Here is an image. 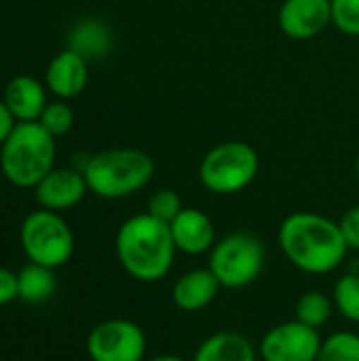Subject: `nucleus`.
<instances>
[{
    "mask_svg": "<svg viewBox=\"0 0 359 361\" xmlns=\"http://www.w3.org/2000/svg\"><path fill=\"white\" fill-rule=\"evenodd\" d=\"M334 311L336 309H334L332 296H328L320 290L305 292L296 302V319L315 330H322L330 322Z\"/></svg>",
    "mask_w": 359,
    "mask_h": 361,
    "instance_id": "obj_19",
    "label": "nucleus"
},
{
    "mask_svg": "<svg viewBox=\"0 0 359 361\" xmlns=\"http://www.w3.org/2000/svg\"><path fill=\"white\" fill-rule=\"evenodd\" d=\"M114 250L123 271L142 283L161 281L171 271L178 252L169 224L148 212L135 214L121 224Z\"/></svg>",
    "mask_w": 359,
    "mask_h": 361,
    "instance_id": "obj_2",
    "label": "nucleus"
},
{
    "mask_svg": "<svg viewBox=\"0 0 359 361\" xmlns=\"http://www.w3.org/2000/svg\"><path fill=\"white\" fill-rule=\"evenodd\" d=\"M322 341L320 330L309 328L298 319L284 322L262 336L258 357L262 361H315Z\"/></svg>",
    "mask_w": 359,
    "mask_h": 361,
    "instance_id": "obj_9",
    "label": "nucleus"
},
{
    "mask_svg": "<svg viewBox=\"0 0 359 361\" xmlns=\"http://www.w3.org/2000/svg\"><path fill=\"white\" fill-rule=\"evenodd\" d=\"M17 283H19V300L28 305H40L53 298L57 290V279L53 269L40 267L30 262L17 273Z\"/></svg>",
    "mask_w": 359,
    "mask_h": 361,
    "instance_id": "obj_18",
    "label": "nucleus"
},
{
    "mask_svg": "<svg viewBox=\"0 0 359 361\" xmlns=\"http://www.w3.org/2000/svg\"><path fill=\"white\" fill-rule=\"evenodd\" d=\"M339 226H341V233H343L347 247L359 252V205L349 207L343 214V218L339 220Z\"/></svg>",
    "mask_w": 359,
    "mask_h": 361,
    "instance_id": "obj_25",
    "label": "nucleus"
},
{
    "mask_svg": "<svg viewBox=\"0 0 359 361\" xmlns=\"http://www.w3.org/2000/svg\"><path fill=\"white\" fill-rule=\"evenodd\" d=\"M19 243L30 262L53 271L70 262L74 254V233L70 224L57 212L42 207L23 218Z\"/></svg>",
    "mask_w": 359,
    "mask_h": 361,
    "instance_id": "obj_7",
    "label": "nucleus"
},
{
    "mask_svg": "<svg viewBox=\"0 0 359 361\" xmlns=\"http://www.w3.org/2000/svg\"><path fill=\"white\" fill-rule=\"evenodd\" d=\"M146 334L129 319H106L87 336V355L91 361H144Z\"/></svg>",
    "mask_w": 359,
    "mask_h": 361,
    "instance_id": "obj_8",
    "label": "nucleus"
},
{
    "mask_svg": "<svg viewBox=\"0 0 359 361\" xmlns=\"http://www.w3.org/2000/svg\"><path fill=\"white\" fill-rule=\"evenodd\" d=\"M38 123L57 140V137L66 135L72 129V125H74V110L66 104V99L49 102L47 108L42 110Z\"/></svg>",
    "mask_w": 359,
    "mask_h": 361,
    "instance_id": "obj_22",
    "label": "nucleus"
},
{
    "mask_svg": "<svg viewBox=\"0 0 359 361\" xmlns=\"http://www.w3.org/2000/svg\"><path fill=\"white\" fill-rule=\"evenodd\" d=\"M47 91V85H42L38 78L21 74L8 80L2 99L17 123H34L49 104Z\"/></svg>",
    "mask_w": 359,
    "mask_h": 361,
    "instance_id": "obj_15",
    "label": "nucleus"
},
{
    "mask_svg": "<svg viewBox=\"0 0 359 361\" xmlns=\"http://www.w3.org/2000/svg\"><path fill=\"white\" fill-rule=\"evenodd\" d=\"M315 361H359V334L334 332L322 341Z\"/></svg>",
    "mask_w": 359,
    "mask_h": 361,
    "instance_id": "obj_21",
    "label": "nucleus"
},
{
    "mask_svg": "<svg viewBox=\"0 0 359 361\" xmlns=\"http://www.w3.org/2000/svg\"><path fill=\"white\" fill-rule=\"evenodd\" d=\"M110 47H112V34L97 19H83L70 30L68 49L76 51L87 61L104 57L110 51Z\"/></svg>",
    "mask_w": 359,
    "mask_h": 361,
    "instance_id": "obj_17",
    "label": "nucleus"
},
{
    "mask_svg": "<svg viewBox=\"0 0 359 361\" xmlns=\"http://www.w3.org/2000/svg\"><path fill=\"white\" fill-rule=\"evenodd\" d=\"M267 250L260 237L248 231H235L216 241L209 252V271L222 288L243 290L252 286L264 269Z\"/></svg>",
    "mask_w": 359,
    "mask_h": 361,
    "instance_id": "obj_6",
    "label": "nucleus"
},
{
    "mask_svg": "<svg viewBox=\"0 0 359 361\" xmlns=\"http://www.w3.org/2000/svg\"><path fill=\"white\" fill-rule=\"evenodd\" d=\"M332 23L347 36H359V0H332Z\"/></svg>",
    "mask_w": 359,
    "mask_h": 361,
    "instance_id": "obj_24",
    "label": "nucleus"
},
{
    "mask_svg": "<svg viewBox=\"0 0 359 361\" xmlns=\"http://www.w3.org/2000/svg\"><path fill=\"white\" fill-rule=\"evenodd\" d=\"M169 231L176 250L186 256L209 254L218 241L212 218L197 207H184L178 214V218L169 224Z\"/></svg>",
    "mask_w": 359,
    "mask_h": 361,
    "instance_id": "obj_12",
    "label": "nucleus"
},
{
    "mask_svg": "<svg viewBox=\"0 0 359 361\" xmlns=\"http://www.w3.org/2000/svg\"><path fill=\"white\" fill-rule=\"evenodd\" d=\"M355 171H358V178H359V154H358V161H355Z\"/></svg>",
    "mask_w": 359,
    "mask_h": 361,
    "instance_id": "obj_29",
    "label": "nucleus"
},
{
    "mask_svg": "<svg viewBox=\"0 0 359 361\" xmlns=\"http://www.w3.org/2000/svg\"><path fill=\"white\" fill-rule=\"evenodd\" d=\"M334 309L351 324H359V273H345L332 290Z\"/></svg>",
    "mask_w": 359,
    "mask_h": 361,
    "instance_id": "obj_20",
    "label": "nucleus"
},
{
    "mask_svg": "<svg viewBox=\"0 0 359 361\" xmlns=\"http://www.w3.org/2000/svg\"><path fill=\"white\" fill-rule=\"evenodd\" d=\"M55 137L38 123H17L0 146V171L17 188L36 184L55 167Z\"/></svg>",
    "mask_w": 359,
    "mask_h": 361,
    "instance_id": "obj_4",
    "label": "nucleus"
},
{
    "mask_svg": "<svg viewBox=\"0 0 359 361\" xmlns=\"http://www.w3.org/2000/svg\"><path fill=\"white\" fill-rule=\"evenodd\" d=\"M15 125H17L15 116H13L11 110L6 108L4 99H0V146H2V142L11 135V131H13Z\"/></svg>",
    "mask_w": 359,
    "mask_h": 361,
    "instance_id": "obj_27",
    "label": "nucleus"
},
{
    "mask_svg": "<svg viewBox=\"0 0 359 361\" xmlns=\"http://www.w3.org/2000/svg\"><path fill=\"white\" fill-rule=\"evenodd\" d=\"M260 171V157L254 146L229 140L205 152L199 165V180L214 195H237L245 190Z\"/></svg>",
    "mask_w": 359,
    "mask_h": 361,
    "instance_id": "obj_5",
    "label": "nucleus"
},
{
    "mask_svg": "<svg viewBox=\"0 0 359 361\" xmlns=\"http://www.w3.org/2000/svg\"><path fill=\"white\" fill-rule=\"evenodd\" d=\"M17 298H19L17 273H13L6 267H0V307H6Z\"/></svg>",
    "mask_w": 359,
    "mask_h": 361,
    "instance_id": "obj_26",
    "label": "nucleus"
},
{
    "mask_svg": "<svg viewBox=\"0 0 359 361\" xmlns=\"http://www.w3.org/2000/svg\"><path fill=\"white\" fill-rule=\"evenodd\" d=\"M277 241L284 256L298 271L309 275L336 271L349 252L339 222L315 212H294L286 216Z\"/></svg>",
    "mask_w": 359,
    "mask_h": 361,
    "instance_id": "obj_1",
    "label": "nucleus"
},
{
    "mask_svg": "<svg viewBox=\"0 0 359 361\" xmlns=\"http://www.w3.org/2000/svg\"><path fill=\"white\" fill-rule=\"evenodd\" d=\"M87 82H89L87 59L72 49L59 51L44 70V85L57 99H72L80 95Z\"/></svg>",
    "mask_w": 359,
    "mask_h": 361,
    "instance_id": "obj_13",
    "label": "nucleus"
},
{
    "mask_svg": "<svg viewBox=\"0 0 359 361\" xmlns=\"http://www.w3.org/2000/svg\"><path fill=\"white\" fill-rule=\"evenodd\" d=\"M220 288V281L209 269H193L176 279L171 288V300L180 311L197 313L216 300Z\"/></svg>",
    "mask_w": 359,
    "mask_h": 361,
    "instance_id": "obj_14",
    "label": "nucleus"
},
{
    "mask_svg": "<svg viewBox=\"0 0 359 361\" xmlns=\"http://www.w3.org/2000/svg\"><path fill=\"white\" fill-rule=\"evenodd\" d=\"M87 192L85 173L76 167H53L34 188L38 205L57 214L76 207Z\"/></svg>",
    "mask_w": 359,
    "mask_h": 361,
    "instance_id": "obj_10",
    "label": "nucleus"
},
{
    "mask_svg": "<svg viewBox=\"0 0 359 361\" xmlns=\"http://www.w3.org/2000/svg\"><path fill=\"white\" fill-rule=\"evenodd\" d=\"M256 349L239 332H216L207 336L195 351L193 361H256Z\"/></svg>",
    "mask_w": 359,
    "mask_h": 361,
    "instance_id": "obj_16",
    "label": "nucleus"
},
{
    "mask_svg": "<svg viewBox=\"0 0 359 361\" xmlns=\"http://www.w3.org/2000/svg\"><path fill=\"white\" fill-rule=\"evenodd\" d=\"M277 21L288 38H315L332 23V0H284Z\"/></svg>",
    "mask_w": 359,
    "mask_h": 361,
    "instance_id": "obj_11",
    "label": "nucleus"
},
{
    "mask_svg": "<svg viewBox=\"0 0 359 361\" xmlns=\"http://www.w3.org/2000/svg\"><path fill=\"white\" fill-rule=\"evenodd\" d=\"M89 192L102 199H125L142 190L154 176V161L140 148H108L80 167Z\"/></svg>",
    "mask_w": 359,
    "mask_h": 361,
    "instance_id": "obj_3",
    "label": "nucleus"
},
{
    "mask_svg": "<svg viewBox=\"0 0 359 361\" xmlns=\"http://www.w3.org/2000/svg\"><path fill=\"white\" fill-rule=\"evenodd\" d=\"M182 209H184L182 199H180V195H178L176 190H171V188L154 190V192L150 195L148 203H146V212H148L150 216H154L157 220L167 222V224H171V222L178 218V214H180Z\"/></svg>",
    "mask_w": 359,
    "mask_h": 361,
    "instance_id": "obj_23",
    "label": "nucleus"
},
{
    "mask_svg": "<svg viewBox=\"0 0 359 361\" xmlns=\"http://www.w3.org/2000/svg\"><path fill=\"white\" fill-rule=\"evenodd\" d=\"M148 361H186L180 355H157V357H150Z\"/></svg>",
    "mask_w": 359,
    "mask_h": 361,
    "instance_id": "obj_28",
    "label": "nucleus"
}]
</instances>
